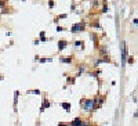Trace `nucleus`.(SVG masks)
<instances>
[{"label":"nucleus","mask_w":138,"mask_h":126,"mask_svg":"<svg viewBox=\"0 0 138 126\" xmlns=\"http://www.w3.org/2000/svg\"><path fill=\"white\" fill-rule=\"evenodd\" d=\"M80 105H82V109L84 112H93V109H94V100L93 98H83L80 101Z\"/></svg>","instance_id":"1"},{"label":"nucleus","mask_w":138,"mask_h":126,"mask_svg":"<svg viewBox=\"0 0 138 126\" xmlns=\"http://www.w3.org/2000/svg\"><path fill=\"white\" fill-rule=\"evenodd\" d=\"M104 98H105V97L101 96V94H98L95 98H93V100H94V109H93V112H94V111H97V109L104 104Z\"/></svg>","instance_id":"2"},{"label":"nucleus","mask_w":138,"mask_h":126,"mask_svg":"<svg viewBox=\"0 0 138 126\" xmlns=\"http://www.w3.org/2000/svg\"><path fill=\"white\" fill-rule=\"evenodd\" d=\"M84 31V22H77L72 26V33H77V32H83Z\"/></svg>","instance_id":"3"},{"label":"nucleus","mask_w":138,"mask_h":126,"mask_svg":"<svg viewBox=\"0 0 138 126\" xmlns=\"http://www.w3.org/2000/svg\"><path fill=\"white\" fill-rule=\"evenodd\" d=\"M83 122H84V120H83L80 116H76V118L71 122V126H83Z\"/></svg>","instance_id":"4"},{"label":"nucleus","mask_w":138,"mask_h":126,"mask_svg":"<svg viewBox=\"0 0 138 126\" xmlns=\"http://www.w3.org/2000/svg\"><path fill=\"white\" fill-rule=\"evenodd\" d=\"M126 58H127V46L124 42H122V60H123V62L126 61Z\"/></svg>","instance_id":"5"},{"label":"nucleus","mask_w":138,"mask_h":126,"mask_svg":"<svg viewBox=\"0 0 138 126\" xmlns=\"http://www.w3.org/2000/svg\"><path fill=\"white\" fill-rule=\"evenodd\" d=\"M50 107H51V103H50V101H48L47 98H44L43 103H42V107H40V112H44V109L50 108Z\"/></svg>","instance_id":"6"},{"label":"nucleus","mask_w":138,"mask_h":126,"mask_svg":"<svg viewBox=\"0 0 138 126\" xmlns=\"http://www.w3.org/2000/svg\"><path fill=\"white\" fill-rule=\"evenodd\" d=\"M68 45H69L68 40H64V39H62V40H60V42H58V51H62L64 48H66Z\"/></svg>","instance_id":"7"},{"label":"nucleus","mask_w":138,"mask_h":126,"mask_svg":"<svg viewBox=\"0 0 138 126\" xmlns=\"http://www.w3.org/2000/svg\"><path fill=\"white\" fill-rule=\"evenodd\" d=\"M61 107H62V108L66 111V112H71V109H72V105H71V103H61Z\"/></svg>","instance_id":"8"},{"label":"nucleus","mask_w":138,"mask_h":126,"mask_svg":"<svg viewBox=\"0 0 138 126\" xmlns=\"http://www.w3.org/2000/svg\"><path fill=\"white\" fill-rule=\"evenodd\" d=\"M84 69H86V65H79V69H77V72H76V78L77 76H80L82 74H83V72H84Z\"/></svg>","instance_id":"9"},{"label":"nucleus","mask_w":138,"mask_h":126,"mask_svg":"<svg viewBox=\"0 0 138 126\" xmlns=\"http://www.w3.org/2000/svg\"><path fill=\"white\" fill-rule=\"evenodd\" d=\"M61 62H66V64H71L72 62V57H61Z\"/></svg>","instance_id":"10"},{"label":"nucleus","mask_w":138,"mask_h":126,"mask_svg":"<svg viewBox=\"0 0 138 126\" xmlns=\"http://www.w3.org/2000/svg\"><path fill=\"white\" fill-rule=\"evenodd\" d=\"M75 47L76 48H83V42L82 40H76L75 42Z\"/></svg>","instance_id":"11"},{"label":"nucleus","mask_w":138,"mask_h":126,"mask_svg":"<svg viewBox=\"0 0 138 126\" xmlns=\"http://www.w3.org/2000/svg\"><path fill=\"white\" fill-rule=\"evenodd\" d=\"M40 40L42 42H46L47 37H46V32H40Z\"/></svg>","instance_id":"12"},{"label":"nucleus","mask_w":138,"mask_h":126,"mask_svg":"<svg viewBox=\"0 0 138 126\" xmlns=\"http://www.w3.org/2000/svg\"><path fill=\"white\" fill-rule=\"evenodd\" d=\"M18 91H15V100H14V108H15V107H17V103H18Z\"/></svg>","instance_id":"13"},{"label":"nucleus","mask_w":138,"mask_h":126,"mask_svg":"<svg viewBox=\"0 0 138 126\" xmlns=\"http://www.w3.org/2000/svg\"><path fill=\"white\" fill-rule=\"evenodd\" d=\"M50 61H53L51 58H40V62H50Z\"/></svg>","instance_id":"14"},{"label":"nucleus","mask_w":138,"mask_h":126,"mask_svg":"<svg viewBox=\"0 0 138 126\" xmlns=\"http://www.w3.org/2000/svg\"><path fill=\"white\" fill-rule=\"evenodd\" d=\"M28 93H34V94H40V91H39V90H29Z\"/></svg>","instance_id":"15"},{"label":"nucleus","mask_w":138,"mask_h":126,"mask_svg":"<svg viewBox=\"0 0 138 126\" xmlns=\"http://www.w3.org/2000/svg\"><path fill=\"white\" fill-rule=\"evenodd\" d=\"M127 62H129V64H133V62H134V58H133V57H129V60H127Z\"/></svg>","instance_id":"16"},{"label":"nucleus","mask_w":138,"mask_h":126,"mask_svg":"<svg viewBox=\"0 0 138 126\" xmlns=\"http://www.w3.org/2000/svg\"><path fill=\"white\" fill-rule=\"evenodd\" d=\"M68 82H69V83H75V79H73V78H72V76H69V79H68Z\"/></svg>","instance_id":"17"},{"label":"nucleus","mask_w":138,"mask_h":126,"mask_svg":"<svg viewBox=\"0 0 138 126\" xmlns=\"http://www.w3.org/2000/svg\"><path fill=\"white\" fill-rule=\"evenodd\" d=\"M48 6H50L51 8L54 7V0H50V2H48Z\"/></svg>","instance_id":"18"},{"label":"nucleus","mask_w":138,"mask_h":126,"mask_svg":"<svg viewBox=\"0 0 138 126\" xmlns=\"http://www.w3.org/2000/svg\"><path fill=\"white\" fill-rule=\"evenodd\" d=\"M57 126H68V123H62V122H60Z\"/></svg>","instance_id":"19"}]
</instances>
